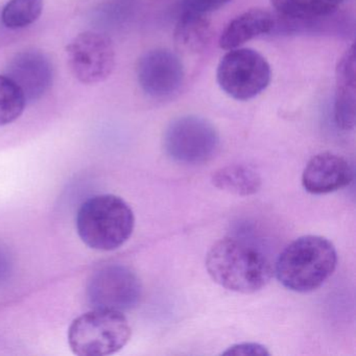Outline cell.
Instances as JSON below:
<instances>
[{
  "label": "cell",
  "instance_id": "obj_1",
  "mask_svg": "<svg viewBox=\"0 0 356 356\" xmlns=\"http://www.w3.org/2000/svg\"><path fill=\"white\" fill-rule=\"evenodd\" d=\"M213 281L228 291L254 293L266 287L274 270L268 256L255 245L234 237L216 241L206 255Z\"/></svg>",
  "mask_w": 356,
  "mask_h": 356
},
{
  "label": "cell",
  "instance_id": "obj_2",
  "mask_svg": "<svg viewBox=\"0 0 356 356\" xmlns=\"http://www.w3.org/2000/svg\"><path fill=\"white\" fill-rule=\"evenodd\" d=\"M337 264V250L330 241L318 235H304L281 252L275 273L289 291L310 293L330 278Z\"/></svg>",
  "mask_w": 356,
  "mask_h": 356
},
{
  "label": "cell",
  "instance_id": "obj_3",
  "mask_svg": "<svg viewBox=\"0 0 356 356\" xmlns=\"http://www.w3.org/2000/svg\"><path fill=\"white\" fill-rule=\"evenodd\" d=\"M135 218L130 206L113 195L87 200L76 216V230L88 247L112 251L122 247L132 235Z\"/></svg>",
  "mask_w": 356,
  "mask_h": 356
},
{
  "label": "cell",
  "instance_id": "obj_4",
  "mask_svg": "<svg viewBox=\"0 0 356 356\" xmlns=\"http://www.w3.org/2000/svg\"><path fill=\"white\" fill-rule=\"evenodd\" d=\"M131 333L122 312L95 308L72 323L68 341L76 355L105 356L122 350L130 341Z\"/></svg>",
  "mask_w": 356,
  "mask_h": 356
},
{
  "label": "cell",
  "instance_id": "obj_5",
  "mask_svg": "<svg viewBox=\"0 0 356 356\" xmlns=\"http://www.w3.org/2000/svg\"><path fill=\"white\" fill-rule=\"evenodd\" d=\"M272 79L270 64L251 49H234L222 58L216 70L218 86L229 97L245 102L268 88Z\"/></svg>",
  "mask_w": 356,
  "mask_h": 356
},
{
  "label": "cell",
  "instance_id": "obj_6",
  "mask_svg": "<svg viewBox=\"0 0 356 356\" xmlns=\"http://www.w3.org/2000/svg\"><path fill=\"white\" fill-rule=\"evenodd\" d=\"M164 149L168 157L183 164L208 161L216 154L220 137L216 127L197 115L172 120L164 133Z\"/></svg>",
  "mask_w": 356,
  "mask_h": 356
},
{
  "label": "cell",
  "instance_id": "obj_7",
  "mask_svg": "<svg viewBox=\"0 0 356 356\" xmlns=\"http://www.w3.org/2000/svg\"><path fill=\"white\" fill-rule=\"evenodd\" d=\"M68 65L83 84L107 80L115 67V51L111 39L95 32L78 35L67 47Z\"/></svg>",
  "mask_w": 356,
  "mask_h": 356
},
{
  "label": "cell",
  "instance_id": "obj_8",
  "mask_svg": "<svg viewBox=\"0 0 356 356\" xmlns=\"http://www.w3.org/2000/svg\"><path fill=\"white\" fill-rule=\"evenodd\" d=\"M88 297L95 308L124 312L138 304L141 297L140 281L126 266H106L91 277Z\"/></svg>",
  "mask_w": 356,
  "mask_h": 356
},
{
  "label": "cell",
  "instance_id": "obj_9",
  "mask_svg": "<svg viewBox=\"0 0 356 356\" xmlns=\"http://www.w3.org/2000/svg\"><path fill=\"white\" fill-rule=\"evenodd\" d=\"M136 72L141 89L154 99L172 97L184 84V65L170 49H157L143 54Z\"/></svg>",
  "mask_w": 356,
  "mask_h": 356
},
{
  "label": "cell",
  "instance_id": "obj_10",
  "mask_svg": "<svg viewBox=\"0 0 356 356\" xmlns=\"http://www.w3.org/2000/svg\"><path fill=\"white\" fill-rule=\"evenodd\" d=\"M6 76L20 89L26 103H33L40 99L53 85V64L41 51H24L10 61Z\"/></svg>",
  "mask_w": 356,
  "mask_h": 356
},
{
  "label": "cell",
  "instance_id": "obj_11",
  "mask_svg": "<svg viewBox=\"0 0 356 356\" xmlns=\"http://www.w3.org/2000/svg\"><path fill=\"white\" fill-rule=\"evenodd\" d=\"M353 179V168L346 158L324 152L314 156L306 164L302 185L312 195H327L349 186Z\"/></svg>",
  "mask_w": 356,
  "mask_h": 356
},
{
  "label": "cell",
  "instance_id": "obj_12",
  "mask_svg": "<svg viewBox=\"0 0 356 356\" xmlns=\"http://www.w3.org/2000/svg\"><path fill=\"white\" fill-rule=\"evenodd\" d=\"M355 47L341 56L335 70L334 122L343 131L353 130L356 122Z\"/></svg>",
  "mask_w": 356,
  "mask_h": 356
},
{
  "label": "cell",
  "instance_id": "obj_13",
  "mask_svg": "<svg viewBox=\"0 0 356 356\" xmlns=\"http://www.w3.org/2000/svg\"><path fill=\"white\" fill-rule=\"evenodd\" d=\"M275 24L274 16L266 10H248L229 22L220 35L218 44L224 51L238 49L248 41L272 32Z\"/></svg>",
  "mask_w": 356,
  "mask_h": 356
},
{
  "label": "cell",
  "instance_id": "obj_14",
  "mask_svg": "<svg viewBox=\"0 0 356 356\" xmlns=\"http://www.w3.org/2000/svg\"><path fill=\"white\" fill-rule=\"evenodd\" d=\"M211 33L209 15L182 12L175 28L174 40L183 53H201L210 42Z\"/></svg>",
  "mask_w": 356,
  "mask_h": 356
},
{
  "label": "cell",
  "instance_id": "obj_15",
  "mask_svg": "<svg viewBox=\"0 0 356 356\" xmlns=\"http://www.w3.org/2000/svg\"><path fill=\"white\" fill-rule=\"evenodd\" d=\"M212 184L220 191L239 197H249L259 191L261 178L251 166L229 164L212 175Z\"/></svg>",
  "mask_w": 356,
  "mask_h": 356
},
{
  "label": "cell",
  "instance_id": "obj_16",
  "mask_svg": "<svg viewBox=\"0 0 356 356\" xmlns=\"http://www.w3.org/2000/svg\"><path fill=\"white\" fill-rule=\"evenodd\" d=\"M345 0H270L284 19L312 20L333 15Z\"/></svg>",
  "mask_w": 356,
  "mask_h": 356
},
{
  "label": "cell",
  "instance_id": "obj_17",
  "mask_svg": "<svg viewBox=\"0 0 356 356\" xmlns=\"http://www.w3.org/2000/svg\"><path fill=\"white\" fill-rule=\"evenodd\" d=\"M43 11V0H10L1 13L3 24L11 30L26 28L36 22Z\"/></svg>",
  "mask_w": 356,
  "mask_h": 356
},
{
  "label": "cell",
  "instance_id": "obj_18",
  "mask_svg": "<svg viewBox=\"0 0 356 356\" xmlns=\"http://www.w3.org/2000/svg\"><path fill=\"white\" fill-rule=\"evenodd\" d=\"M26 99L7 76H0V127L15 122L24 113Z\"/></svg>",
  "mask_w": 356,
  "mask_h": 356
},
{
  "label": "cell",
  "instance_id": "obj_19",
  "mask_svg": "<svg viewBox=\"0 0 356 356\" xmlns=\"http://www.w3.org/2000/svg\"><path fill=\"white\" fill-rule=\"evenodd\" d=\"M232 0H183L182 12L197 15H209L212 12L224 8Z\"/></svg>",
  "mask_w": 356,
  "mask_h": 356
},
{
  "label": "cell",
  "instance_id": "obj_20",
  "mask_svg": "<svg viewBox=\"0 0 356 356\" xmlns=\"http://www.w3.org/2000/svg\"><path fill=\"white\" fill-rule=\"evenodd\" d=\"M222 355H270L266 347L258 343H239L227 348Z\"/></svg>",
  "mask_w": 356,
  "mask_h": 356
}]
</instances>
